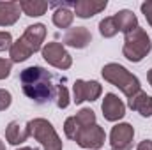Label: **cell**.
Segmentation results:
<instances>
[{"label": "cell", "mask_w": 152, "mask_h": 150, "mask_svg": "<svg viewBox=\"0 0 152 150\" xmlns=\"http://www.w3.org/2000/svg\"><path fill=\"white\" fill-rule=\"evenodd\" d=\"M152 50V42L149 34L136 27L133 32L126 34L124 37V48H122V55L129 60V62H142Z\"/></svg>", "instance_id": "3"}, {"label": "cell", "mask_w": 152, "mask_h": 150, "mask_svg": "<svg viewBox=\"0 0 152 150\" xmlns=\"http://www.w3.org/2000/svg\"><path fill=\"white\" fill-rule=\"evenodd\" d=\"M75 2H57V4H50V7H53V23L58 28H69L73 20H75V12L69 9L73 7Z\"/></svg>", "instance_id": "11"}, {"label": "cell", "mask_w": 152, "mask_h": 150, "mask_svg": "<svg viewBox=\"0 0 152 150\" xmlns=\"http://www.w3.org/2000/svg\"><path fill=\"white\" fill-rule=\"evenodd\" d=\"M12 46V37L9 32H0V51H5V50H11Z\"/></svg>", "instance_id": "25"}, {"label": "cell", "mask_w": 152, "mask_h": 150, "mask_svg": "<svg viewBox=\"0 0 152 150\" xmlns=\"http://www.w3.org/2000/svg\"><path fill=\"white\" fill-rule=\"evenodd\" d=\"M104 140H106V134H104V129L99 127L97 124L90 125V127H83L80 129V133L76 134L75 141L81 147V149H90V150H97L104 145Z\"/></svg>", "instance_id": "6"}, {"label": "cell", "mask_w": 152, "mask_h": 150, "mask_svg": "<svg viewBox=\"0 0 152 150\" xmlns=\"http://www.w3.org/2000/svg\"><path fill=\"white\" fill-rule=\"evenodd\" d=\"M27 125L30 129V136H34L44 150H62V140L46 118H34L27 122Z\"/></svg>", "instance_id": "4"}, {"label": "cell", "mask_w": 152, "mask_h": 150, "mask_svg": "<svg viewBox=\"0 0 152 150\" xmlns=\"http://www.w3.org/2000/svg\"><path fill=\"white\" fill-rule=\"evenodd\" d=\"M112 150H131V149H112Z\"/></svg>", "instance_id": "31"}, {"label": "cell", "mask_w": 152, "mask_h": 150, "mask_svg": "<svg viewBox=\"0 0 152 150\" xmlns=\"http://www.w3.org/2000/svg\"><path fill=\"white\" fill-rule=\"evenodd\" d=\"M32 51L30 48L21 41V37L18 39L16 42H12L11 50H9V57H11V62H25L27 58H30Z\"/></svg>", "instance_id": "19"}, {"label": "cell", "mask_w": 152, "mask_h": 150, "mask_svg": "<svg viewBox=\"0 0 152 150\" xmlns=\"http://www.w3.org/2000/svg\"><path fill=\"white\" fill-rule=\"evenodd\" d=\"M11 103H12V95H11V92L0 88V111L7 110V108L11 106Z\"/></svg>", "instance_id": "23"}, {"label": "cell", "mask_w": 152, "mask_h": 150, "mask_svg": "<svg viewBox=\"0 0 152 150\" xmlns=\"http://www.w3.org/2000/svg\"><path fill=\"white\" fill-rule=\"evenodd\" d=\"M55 104H57L60 110H64V108H67V106H69V94H67V88H66L62 83H58V85H57V97H55Z\"/></svg>", "instance_id": "22"}, {"label": "cell", "mask_w": 152, "mask_h": 150, "mask_svg": "<svg viewBox=\"0 0 152 150\" xmlns=\"http://www.w3.org/2000/svg\"><path fill=\"white\" fill-rule=\"evenodd\" d=\"M0 150H5V145L2 143V140H0Z\"/></svg>", "instance_id": "30"}, {"label": "cell", "mask_w": 152, "mask_h": 150, "mask_svg": "<svg viewBox=\"0 0 152 150\" xmlns=\"http://www.w3.org/2000/svg\"><path fill=\"white\" fill-rule=\"evenodd\" d=\"M101 74L103 78L115 85L124 95L127 97H133L134 94H138L142 88H140V79L134 74H131L124 66L120 64H106L103 69H101Z\"/></svg>", "instance_id": "2"}, {"label": "cell", "mask_w": 152, "mask_h": 150, "mask_svg": "<svg viewBox=\"0 0 152 150\" xmlns=\"http://www.w3.org/2000/svg\"><path fill=\"white\" fill-rule=\"evenodd\" d=\"M20 9L27 16L36 18V16H42L50 9V4L48 2H42V0H21L20 2Z\"/></svg>", "instance_id": "18"}, {"label": "cell", "mask_w": 152, "mask_h": 150, "mask_svg": "<svg viewBox=\"0 0 152 150\" xmlns=\"http://www.w3.org/2000/svg\"><path fill=\"white\" fill-rule=\"evenodd\" d=\"M75 120L78 122L80 129H83V127H90V125L96 124V113L92 111L90 108H81V110L75 115ZM78 133H80V131H78Z\"/></svg>", "instance_id": "20"}, {"label": "cell", "mask_w": 152, "mask_h": 150, "mask_svg": "<svg viewBox=\"0 0 152 150\" xmlns=\"http://www.w3.org/2000/svg\"><path fill=\"white\" fill-rule=\"evenodd\" d=\"M147 79H149V83H151V87H152V69L147 73Z\"/></svg>", "instance_id": "28"}, {"label": "cell", "mask_w": 152, "mask_h": 150, "mask_svg": "<svg viewBox=\"0 0 152 150\" xmlns=\"http://www.w3.org/2000/svg\"><path fill=\"white\" fill-rule=\"evenodd\" d=\"M20 83L23 94L37 104H46L55 101L57 85L53 83V74L41 66H30L20 73Z\"/></svg>", "instance_id": "1"}, {"label": "cell", "mask_w": 152, "mask_h": 150, "mask_svg": "<svg viewBox=\"0 0 152 150\" xmlns=\"http://www.w3.org/2000/svg\"><path fill=\"white\" fill-rule=\"evenodd\" d=\"M99 32H101V36H104V37H113V36L118 34V28H117V23H115L113 16H108V18L101 20V23H99Z\"/></svg>", "instance_id": "21"}, {"label": "cell", "mask_w": 152, "mask_h": 150, "mask_svg": "<svg viewBox=\"0 0 152 150\" xmlns=\"http://www.w3.org/2000/svg\"><path fill=\"white\" fill-rule=\"evenodd\" d=\"M28 136H30L28 125H21L18 120H12L5 129V138H7V141L11 145H20V143L27 141Z\"/></svg>", "instance_id": "14"}, {"label": "cell", "mask_w": 152, "mask_h": 150, "mask_svg": "<svg viewBox=\"0 0 152 150\" xmlns=\"http://www.w3.org/2000/svg\"><path fill=\"white\" fill-rule=\"evenodd\" d=\"M127 104L133 111H138L142 117H151L152 115V97L142 90L138 94H134L133 97H129Z\"/></svg>", "instance_id": "16"}, {"label": "cell", "mask_w": 152, "mask_h": 150, "mask_svg": "<svg viewBox=\"0 0 152 150\" xmlns=\"http://www.w3.org/2000/svg\"><path fill=\"white\" fill-rule=\"evenodd\" d=\"M64 44L66 46H71L76 50H81V48H87L92 41V34L88 32V28L85 27H75V28H69L64 36Z\"/></svg>", "instance_id": "13"}, {"label": "cell", "mask_w": 152, "mask_h": 150, "mask_svg": "<svg viewBox=\"0 0 152 150\" xmlns=\"http://www.w3.org/2000/svg\"><path fill=\"white\" fill-rule=\"evenodd\" d=\"M46 37V27L42 23H34L28 25L21 36V41L30 48L32 53H36L39 50H42V41Z\"/></svg>", "instance_id": "9"}, {"label": "cell", "mask_w": 152, "mask_h": 150, "mask_svg": "<svg viewBox=\"0 0 152 150\" xmlns=\"http://www.w3.org/2000/svg\"><path fill=\"white\" fill-rule=\"evenodd\" d=\"M113 20H115V23H117L118 32H124V36L129 34V32H133V30L138 27V18H136V14H134L133 11H129V9H122V11L115 12Z\"/></svg>", "instance_id": "15"}, {"label": "cell", "mask_w": 152, "mask_h": 150, "mask_svg": "<svg viewBox=\"0 0 152 150\" xmlns=\"http://www.w3.org/2000/svg\"><path fill=\"white\" fill-rule=\"evenodd\" d=\"M140 9H142V12L145 14V18H147V21H149V25L152 27V0L143 2V4L140 5Z\"/></svg>", "instance_id": "26"}, {"label": "cell", "mask_w": 152, "mask_h": 150, "mask_svg": "<svg viewBox=\"0 0 152 150\" xmlns=\"http://www.w3.org/2000/svg\"><path fill=\"white\" fill-rule=\"evenodd\" d=\"M136 150H152V141L151 140H143V141H140V145H138V149Z\"/></svg>", "instance_id": "27"}, {"label": "cell", "mask_w": 152, "mask_h": 150, "mask_svg": "<svg viewBox=\"0 0 152 150\" xmlns=\"http://www.w3.org/2000/svg\"><path fill=\"white\" fill-rule=\"evenodd\" d=\"M41 53H42V58H44L50 66H53V67H57V69H60V71L69 69V67L73 66L71 55L67 53V50H66L64 44H60V42H48L46 46H42Z\"/></svg>", "instance_id": "5"}, {"label": "cell", "mask_w": 152, "mask_h": 150, "mask_svg": "<svg viewBox=\"0 0 152 150\" xmlns=\"http://www.w3.org/2000/svg\"><path fill=\"white\" fill-rule=\"evenodd\" d=\"M134 138V129L131 124H117L110 133L112 149H131Z\"/></svg>", "instance_id": "8"}, {"label": "cell", "mask_w": 152, "mask_h": 150, "mask_svg": "<svg viewBox=\"0 0 152 150\" xmlns=\"http://www.w3.org/2000/svg\"><path fill=\"white\" fill-rule=\"evenodd\" d=\"M20 2H0V27L14 25L20 20Z\"/></svg>", "instance_id": "17"}, {"label": "cell", "mask_w": 152, "mask_h": 150, "mask_svg": "<svg viewBox=\"0 0 152 150\" xmlns=\"http://www.w3.org/2000/svg\"><path fill=\"white\" fill-rule=\"evenodd\" d=\"M106 5H108L106 0H101V2H97V0H76L73 4V12L78 18L85 20V18H92V16L99 14L101 11L106 9Z\"/></svg>", "instance_id": "12"}, {"label": "cell", "mask_w": 152, "mask_h": 150, "mask_svg": "<svg viewBox=\"0 0 152 150\" xmlns=\"http://www.w3.org/2000/svg\"><path fill=\"white\" fill-rule=\"evenodd\" d=\"M11 69H12V62L5 60V58H0V79H5L11 74Z\"/></svg>", "instance_id": "24"}, {"label": "cell", "mask_w": 152, "mask_h": 150, "mask_svg": "<svg viewBox=\"0 0 152 150\" xmlns=\"http://www.w3.org/2000/svg\"><path fill=\"white\" fill-rule=\"evenodd\" d=\"M18 150H37V149H32V147H21V149H18Z\"/></svg>", "instance_id": "29"}, {"label": "cell", "mask_w": 152, "mask_h": 150, "mask_svg": "<svg viewBox=\"0 0 152 150\" xmlns=\"http://www.w3.org/2000/svg\"><path fill=\"white\" fill-rule=\"evenodd\" d=\"M101 110H103V115H104L106 120L117 122V120H120V118L126 115V104H124L115 94H106L104 99H103Z\"/></svg>", "instance_id": "10"}, {"label": "cell", "mask_w": 152, "mask_h": 150, "mask_svg": "<svg viewBox=\"0 0 152 150\" xmlns=\"http://www.w3.org/2000/svg\"><path fill=\"white\" fill-rule=\"evenodd\" d=\"M73 94H75L76 104H81L83 101H96L103 94V87L97 81H85V79H76L73 85Z\"/></svg>", "instance_id": "7"}]
</instances>
